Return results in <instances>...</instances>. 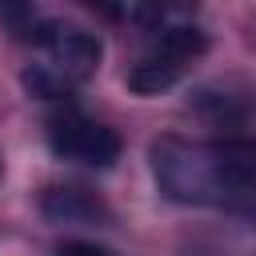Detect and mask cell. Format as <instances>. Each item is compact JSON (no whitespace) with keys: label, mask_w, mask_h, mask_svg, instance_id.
I'll list each match as a JSON object with an SVG mask.
<instances>
[{"label":"cell","mask_w":256,"mask_h":256,"mask_svg":"<svg viewBox=\"0 0 256 256\" xmlns=\"http://www.w3.org/2000/svg\"><path fill=\"white\" fill-rule=\"evenodd\" d=\"M152 172L168 200L256 220V140H156Z\"/></svg>","instance_id":"6da1fadb"},{"label":"cell","mask_w":256,"mask_h":256,"mask_svg":"<svg viewBox=\"0 0 256 256\" xmlns=\"http://www.w3.org/2000/svg\"><path fill=\"white\" fill-rule=\"evenodd\" d=\"M204 48H208V36H204L200 28H192V24H172V28H164L160 40H156V48L128 72V88L140 92V96H152V92L172 88V84L184 76V68H188Z\"/></svg>","instance_id":"7a4b0ae2"},{"label":"cell","mask_w":256,"mask_h":256,"mask_svg":"<svg viewBox=\"0 0 256 256\" xmlns=\"http://www.w3.org/2000/svg\"><path fill=\"white\" fill-rule=\"evenodd\" d=\"M36 44L44 48V68L64 84V88H76L80 80H88L100 64V40L84 28H72V24H52V20H36Z\"/></svg>","instance_id":"3957f363"},{"label":"cell","mask_w":256,"mask_h":256,"mask_svg":"<svg viewBox=\"0 0 256 256\" xmlns=\"http://www.w3.org/2000/svg\"><path fill=\"white\" fill-rule=\"evenodd\" d=\"M48 144H52L56 156L76 160V164H92V168H108L120 156V136L112 128H104V124L88 120V116H76V112L52 120Z\"/></svg>","instance_id":"277c9868"},{"label":"cell","mask_w":256,"mask_h":256,"mask_svg":"<svg viewBox=\"0 0 256 256\" xmlns=\"http://www.w3.org/2000/svg\"><path fill=\"white\" fill-rule=\"evenodd\" d=\"M40 208L52 224H84V220L104 216V204L84 188H48Z\"/></svg>","instance_id":"5b68a950"},{"label":"cell","mask_w":256,"mask_h":256,"mask_svg":"<svg viewBox=\"0 0 256 256\" xmlns=\"http://www.w3.org/2000/svg\"><path fill=\"white\" fill-rule=\"evenodd\" d=\"M56 256H116V252H108L100 244H88V240H68V244L56 248Z\"/></svg>","instance_id":"8992f818"}]
</instances>
